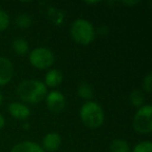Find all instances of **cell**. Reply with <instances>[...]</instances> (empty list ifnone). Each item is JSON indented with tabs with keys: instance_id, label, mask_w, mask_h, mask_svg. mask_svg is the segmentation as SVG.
I'll use <instances>...</instances> for the list:
<instances>
[{
	"instance_id": "cell-20",
	"label": "cell",
	"mask_w": 152,
	"mask_h": 152,
	"mask_svg": "<svg viewBox=\"0 0 152 152\" xmlns=\"http://www.w3.org/2000/svg\"><path fill=\"white\" fill-rule=\"evenodd\" d=\"M143 89L145 90V92H147V93H151V91H152V74L151 73L147 74V76L144 78Z\"/></svg>"
},
{
	"instance_id": "cell-18",
	"label": "cell",
	"mask_w": 152,
	"mask_h": 152,
	"mask_svg": "<svg viewBox=\"0 0 152 152\" xmlns=\"http://www.w3.org/2000/svg\"><path fill=\"white\" fill-rule=\"evenodd\" d=\"M49 17L50 19L52 20L53 23L55 24H59L63 22V19H64V16H63V13L55 9H51L49 11Z\"/></svg>"
},
{
	"instance_id": "cell-2",
	"label": "cell",
	"mask_w": 152,
	"mask_h": 152,
	"mask_svg": "<svg viewBox=\"0 0 152 152\" xmlns=\"http://www.w3.org/2000/svg\"><path fill=\"white\" fill-rule=\"evenodd\" d=\"M80 119L86 126L98 128L104 122V112L98 103L88 101L80 108Z\"/></svg>"
},
{
	"instance_id": "cell-1",
	"label": "cell",
	"mask_w": 152,
	"mask_h": 152,
	"mask_svg": "<svg viewBox=\"0 0 152 152\" xmlns=\"http://www.w3.org/2000/svg\"><path fill=\"white\" fill-rule=\"evenodd\" d=\"M17 94L23 101L28 103H39L47 95V88L44 83L37 79L23 80L17 88Z\"/></svg>"
},
{
	"instance_id": "cell-23",
	"label": "cell",
	"mask_w": 152,
	"mask_h": 152,
	"mask_svg": "<svg viewBox=\"0 0 152 152\" xmlns=\"http://www.w3.org/2000/svg\"><path fill=\"white\" fill-rule=\"evenodd\" d=\"M125 4H135V3H137V2H134V1H133V2H124Z\"/></svg>"
},
{
	"instance_id": "cell-14",
	"label": "cell",
	"mask_w": 152,
	"mask_h": 152,
	"mask_svg": "<svg viewBox=\"0 0 152 152\" xmlns=\"http://www.w3.org/2000/svg\"><path fill=\"white\" fill-rule=\"evenodd\" d=\"M13 48L19 55H24L28 52V44L24 39H16L13 42Z\"/></svg>"
},
{
	"instance_id": "cell-12",
	"label": "cell",
	"mask_w": 152,
	"mask_h": 152,
	"mask_svg": "<svg viewBox=\"0 0 152 152\" xmlns=\"http://www.w3.org/2000/svg\"><path fill=\"white\" fill-rule=\"evenodd\" d=\"M110 152H130V148L125 140L116 139L110 146Z\"/></svg>"
},
{
	"instance_id": "cell-7",
	"label": "cell",
	"mask_w": 152,
	"mask_h": 152,
	"mask_svg": "<svg viewBox=\"0 0 152 152\" xmlns=\"http://www.w3.org/2000/svg\"><path fill=\"white\" fill-rule=\"evenodd\" d=\"M14 75L12 61L7 57L0 56V86H5L11 81Z\"/></svg>"
},
{
	"instance_id": "cell-4",
	"label": "cell",
	"mask_w": 152,
	"mask_h": 152,
	"mask_svg": "<svg viewBox=\"0 0 152 152\" xmlns=\"http://www.w3.org/2000/svg\"><path fill=\"white\" fill-rule=\"evenodd\" d=\"M152 106L143 105L133 117V128L139 133H150L152 131Z\"/></svg>"
},
{
	"instance_id": "cell-9",
	"label": "cell",
	"mask_w": 152,
	"mask_h": 152,
	"mask_svg": "<svg viewBox=\"0 0 152 152\" xmlns=\"http://www.w3.org/2000/svg\"><path fill=\"white\" fill-rule=\"evenodd\" d=\"M9 112L14 118L19 120H25L30 116V110L25 104L19 102H13L9 105Z\"/></svg>"
},
{
	"instance_id": "cell-5",
	"label": "cell",
	"mask_w": 152,
	"mask_h": 152,
	"mask_svg": "<svg viewBox=\"0 0 152 152\" xmlns=\"http://www.w3.org/2000/svg\"><path fill=\"white\" fill-rule=\"evenodd\" d=\"M29 61L34 67L38 69H46L54 63V55L48 48L38 47L30 52Z\"/></svg>"
},
{
	"instance_id": "cell-8",
	"label": "cell",
	"mask_w": 152,
	"mask_h": 152,
	"mask_svg": "<svg viewBox=\"0 0 152 152\" xmlns=\"http://www.w3.org/2000/svg\"><path fill=\"white\" fill-rule=\"evenodd\" d=\"M61 145V137L56 132H49L43 137V149L46 151H56Z\"/></svg>"
},
{
	"instance_id": "cell-17",
	"label": "cell",
	"mask_w": 152,
	"mask_h": 152,
	"mask_svg": "<svg viewBox=\"0 0 152 152\" xmlns=\"http://www.w3.org/2000/svg\"><path fill=\"white\" fill-rule=\"evenodd\" d=\"M132 152H152V144L151 142L146 141L141 142L133 148Z\"/></svg>"
},
{
	"instance_id": "cell-11",
	"label": "cell",
	"mask_w": 152,
	"mask_h": 152,
	"mask_svg": "<svg viewBox=\"0 0 152 152\" xmlns=\"http://www.w3.org/2000/svg\"><path fill=\"white\" fill-rule=\"evenodd\" d=\"M63 81V74L56 69H52L50 71L47 72L46 76H45V86H48L50 88L57 87L61 85Z\"/></svg>"
},
{
	"instance_id": "cell-13",
	"label": "cell",
	"mask_w": 152,
	"mask_h": 152,
	"mask_svg": "<svg viewBox=\"0 0 152 152\" xmlns=\"http://www.w3.org/2000/svg\"><path fill=\"white\" fill-rule=\"evenodd\" d=\"M77 94H78L81 98H83V99L90 100L93 98L94 91L90 85H88V83H81L80 85L78 86V88H77Z\"/></svg>"
},
{
	"instance_id": "cell-16",
	"label": "cell",
	"mask_w": 152,
	"mask_h": 152,
	"mask_svg": "<svg viewBox=\"0 0 152 152\" xmlns=\"http://www.w3.org/2000/svg\"><path fill=\"white\" fill-rule=\"evenodd\" d=\"M31 23H32L31 17L26 15V14H22V15H19L16 18V24L20 28H28L31 25Z\"/></svg>"
},
{
	"instance_id": "cell-15",
	"label": "cell",
	"mask_w": 152,
	"mask_h": 152,
	"mask_svg": "<svg viewBox=\"0 0 152 152\" xmlns=\"http://www.w3.org/2000/svg\"><path fill=\"white\" fill-rule=\"evenodd\" d=\"M130 102L135 107H142L144 104V95L140 90H134L130 94Z\"/></svg>"
},
{
	"instance_id": "cell-6",
	"label": "cell",
	"mask_w": 152,
	"mask_h": 152,
	"mask_svg": "<svg viewBox=\"0 0 152 152\" xmlns=\"http://www.w3.org/2000/svg\"><path fill=\"white\" fill-rule=\"evenodd\" d=\"M46 104L49 110L52 113H61L65 108L66 100L59 91H52L47 95Z\"/></svg>"
},
{
	"instance_id": "cell-21",
	"label": "cell",
	"mask_w": 152,
	"mask_h": 152,
	"mask_svg": "<svg viewBox=\"0 0 152 152\" xmlns=\"http://www.w3.org/2000/svg\"><path fill=\"white\" fill-rule=\"evenodd\" d=\"M5 124V120L4 118H3V116L1 114H0V129L3 128V126H4Z\"/></svg>"
},
{
	"instance_id": "cell-10",
	"label": "cell",
	"mask_w": 152,
	"mask_h": 152,
	"mask_svg": "<svg viewBox=\"0 0 152 152\" xmlns=\"http://www.w3.org/2000/svg\"><path fill=\"white\" fill-rule=\"evenodd\" d=\"M11 152H45V150L34 142H21L14 146Z\"/></svg>"
},
{
	"instance_id": "cell-19",
	"label": "cell",
	"mask_w": 152,
	"mask_h": 152,
	"mask_svg": "<svg viewBox=\"0 0 152 152\" xmlns=\"http://www.w3.org/2000/svg\"><path fill=\"white\" fill-rule=\"evenodd\" d=\"M10 24V17L3 10H0V31L7 28Z\"/></svg>"
},
{
	"instance_id": "cell-22",
	"label": "cell",
	"mask_w": 152,
	"mask_h": 152,
	"mask_svg": "<svg viewBox=\"0 0 152 152\" xmlns=\"http://www.w3.org/2000/svg\"><path fill=\"white\" fill-rule=\"evenodd\" d=\"M2 101H3V96H2V94H1V92H0V105L2 104Z\"/></svg>"
},
{
	"instance_id": "cell-3",
	"label": "cell",
	"mask_w": 152,
	"mask_h": 152,
	"mask_svg": "<svg viewBox=\"0 0 152 152\" xmlns=\"http://www.w3.org/2000/svg\"><path fill=\"white\" fill-rule=\"evenodd\" d=\"M71 36L78 44L89 45L95 39V30L89 21L77 19L71 25Z\"/></svg>"
}]
</instances>
